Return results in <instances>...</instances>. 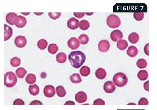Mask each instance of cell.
<instances>
[{
  "label": "cell",
  "mask_w": 157,
  "mask_h": 110,
  "mask_svg": "<svg viewBox=\"0 0 157 110\" xmlns=\"http://www.w3.org/2000/svg\"><path fill=\"white\" fill-rule=\"evenodd\" d=\"M68 59L74 68H79L86 61V55L80 51H73L68 55Z\"/></svg>",
  "instance_id": "6da1fadb"
},
{
  "label": "cell",
  "mask_w": 157,
  "mask_h": 110,
  "mask_svg": "<svg viewBox=\"0 0 157 110\" xmlns=\"http://www.w3.org/2000/svg\"><path fill=\"white\" fill-rule=\"evenodd\" d=\"M17 78L13 72H8L4 74V85L6 87L12 88L16 85Z\"/></svg>",
  "instance_id": "7a4b0ae2"
},
{
  "label": "cell",
  "mask_w": 157,
  "mask_h": 110,
  "mask_svg": "<svg viewBox=\"0 0 157 110\" xmlns=\"http://www.w3.org/2000/svg\"><path fill=\"white\" fill-rule=\"evenodd\" d=\"M113 81L114 85L117 87H124L128 82V78L124 73L119 72L114 74Z\"/></svg>",
  "instance_id": "3957f363"
},
{
  "label": "cell",
  "mask_w": 157,
  "mask_h": 110,
  "mask_svg": "<svg viewBox=\"0 0 157 110\" xmlns=\"http://www.w3.org/2000/svg\"><path fill=\"white\" fill-rule=\"evenodd\" d=\"M107 25L112 28H115L120 25L121 21L119 17L115 14H111L108 16L106 20Z\"/></svg>",
  "instance_id": "277c9868"
},
{
  "label": "cell",
  "mask_w": 157,
  "mask_h": 110,
  "mask_svg": "<svg viewBox=\"0 0 157 110\" xmlns=\"http://www.w3.org/2000/svg\"><path fill=\"white\" fill-rule=\"evenodd\" d=\"M55 89L52 85H47L43 89L44 96L47 98H52L55 94Z\"/></svg>",
  "instance_id": "5b68a950"
},
{
  "label": "cell",
  "mask_w": 157,
  "mask_h": 110,
  "mask_svg": "<svg viewBox=\"0 0 157 110\" xmlns=\"http://www.w3.org/2000/svg\"><path fill=\"white\" fill-rule=\"evenodd\" d=\"M14 44L19 48H23L27 44V40L24 36H17L14 40Z\"/></svg>",
  "instance_id": "8992f818"
},
{
  "label": "cell",
  "mask_w": 157,
  "mask_h": 110,
  "mask_svg": "<svg viewBox=\"0 0 157 110\" xmlns=\"http://www.w3.org/2000/svg\"><path fill=\"white\" fill-rule=\"evenodd\" d=\"M110 38L112 41L114 42H118V41L121 40L123 38V34L121 32V31L116 29L113 31L110 34Z\"/></svg>",
  "instance_id": "52a82bcc"
},
{
  "label": "cell",
  "mask_w": 157,
  "mask_h": 110,
  "mask_svg": "<svg viewBox=\"0 0 157 110\" xmlns=\"http://www.w3.org/2000/svg\"><path fill=\"white\" fill-rule=\"evenodd\" d=\"M99 50L102 52H106L110 47V44L106 40H102L99 42L98 45Z\"/></svg>",
  "instance_id": "ba28073f"
},
{
  "label": "cell",
  "mask_w": 157,
  "mask_h": 110,
  "mask_svg": "<svg viewBox=\"0 0 157 110\" xmlns=\"http://www.w3.org/2000/svg\"><path fill=\"white\" fill-rule=\"evenodd\" d=\"M67 45L70 49L75 50L79 47L80 42L78 39L75 37H72L68 40Z\"/></svg>",
  "instance_id": "9c48e42d"
},
{
  "label": "cell",
  "mask_w": 157,
  "mask_h": 110,
  "mask_svg": "<svg viewBox=\"0 0 157 110\" xmlns=\"http://www.w3.org/2000/svg\"><path fill=\"white\" fill-rule=\"evenodd\" d=\"M103 88L104 91L106 93H111L114 92L116 89V87L113 82L111 81H108L104 84Z\"/></svg>",
  "instance_id": "30bf717a"
},
{
  "label": "cell",
  "mask_w": 157,
  "mask_h": 110,
  "mask_svg": "<svg viewBox=\"0 0 157 110\" xmlns=\"http://www.w3.org/2000/svg\"><path fill=\"white\" fill-rule=\"evenodd\" d=\"M18 15L14 13H10L6 15V21L9 24L12 25H15L17 21Z\"/></svg>",
  "instance_id": "8fae6325"
},
{
  "label": "cell",
  "mask_w": 157,
  "mask_h": 110,
  "mask_svg": "<svg viewBox=\"0 0 157 110\" xmlns=\"http://www.w3.org/2000/svg\"><path fill=\"white\" fill-rule=\"evenodd\" d=\"M87 96L86 93L83 91L78 92L75 94V100L78 103L82 104L87 101Z\"/></svg>",
  "instance_id": "7c38bea8"
},
{
  "label": "cell",
  "mask_w": 157,
  "mask_h": 110,
  "mask_svg": "<svg viewBox=\"0 0 157 110\" xmlns=\"http://www.w3.org/2000/svg\"><path fill=\"white\" fill-rule=\"evenodd\" d=\"M79 21L75 18H70L67 22V26L70 29L75 30L78 28Z\"/></svg>",
  "instance_id": "4fadbf2b"
},
{
  "label": "cell",
  "mask_w": 157,
  "mask_h": 110,
  "mask_svg": "<svg viewBox=\"0 0 157 110\" xmlns=\"http://www.w3.org/2000/svg\"><path fill=\"white\" fill-rule=\"evenodd\" d=\"M4 41H6L12 37L13 35V29L9 26L4 24Z\"/></svg>",
  "instance_id": "5bb4252c"
},
{
  "label": "cell",
  "mask_w": 157,
  "mask_h": 110,
  "mask_svg": "<svg viewBox=\"0 0 157 110\" xmlns=\"http://www.w3.org/2000/svg\"><path fill=\"white\" fill-rule=\"evenodd\" d=\"M27 24V20L25 17L21 15L18 16L17 21L15 23V25L19 28H22L25 26Z\"/></svg>",
  "instance_id": "9a60e30c"
},
{
  "label": "cell",
  "mask_w": 157,
  "mask_h": 110,
  "mask_svg": "<svg viewBox=\"0 0 157 110\" xmlns=\"http://www.w3.org/2000/svg\"><path fill=\"white\" fill-rule=\"evenodd\" d=\"M126 53L129 57L131 58H134L137 55L138 53V51L137 47L134 46H131L129 47V48L126 51Z\"/></svg>",
  "instance_id": "2e32d148"
},
{
  "label": "cell",
  "mask_w": 157,
  "mask_h": 110,
  "mask_svg": "<svg viewBox=\"0 0 157 110\" xmlns=\"http://www.w3.org/2000/svg\"><path fill=\"white\" fill-rule=\"evenodd\" d=\"M95 76L99 79L103 80L106 77V72L103 68H99L95 73Z\"/></svg>",
  "instance_id": "e0dca14e"
},
{
  "label": "cell",
  "mask_w": 157,
  "mask_h": 110,
  "mask_svg": "<svg viewBox=\"0 0 157 110\" xmlns=\"http://www.w3.org/2000/svg\"><path fill=\"white\" fill-rule=\"evenodd\" d=\"M29 93L33 96H36L40 92V88L36 84L29 85Z\"/></svg>",
  "instance_id": "ac0fdd59"
},
{
  "label": "cell",
  "mask_w": 157,
  "mask_h": 110,
  "mask_svg": "<svg viewBox=\"0 0 157 110\" xmlns=\"http://www.w3.org/2000/svg\"><path fill=\"white\" fill-rule=\"evenodd\" d=\"M70 80L74 84H79L82 82V79L78 73H74L70 76Z\"/></svg>",
  "instance_id": "d6986e66"
},
{
  "label": "cell",
  "mask_w": 157,
  "mask_h": 110,
  "mask_svg": "<svg viewBox=\"0 0 157 110\" xmlns=\"http://www.w3.org/2000/svg\"><path fill=\"white\" fill-rule=\"evenodd\" d=\"M129 41L132 44H135L138 42L139 40V36L137 33L135 32H132L129 35L128 37Z\"/></svg>",
  "instance_id": "ffe728a7"
},
{
  "label": "cell",
  "mask_w": 157,
  "mask_h": 110,
  "mask_svg": "<svg viewBox=\"0 0 157 110\" xmlns=\"http://www.w3.org/2000/svg\"><path fill=\"white\" fill-rule=\"evenodd\" d=\"M128 46V42L124 40H120L119 41H118L117 43V47L119 49L121 50V51L125 50L126 48H127Z\"/></svg>",
  "instance_id": "44dd1931"
},
{
  "label": "cell",
  "mask_w": 157,
  "mask_h": 110,
  "mask_svg": "<svg viewBox=\"0 0 157 110\" xmlns=\"http://www.w3.org/2000/svg\"><path fill=\"white\" fill-rule=\"evenodd\" d=\"M56 60L59 63H65L67 60V55L63 52L59 53L56 56Z\"/></svg>",
  "instance_id": "7402d4cb"
},
{
  "label": "cell",
  "mask_w": 157,
  "mask_h": 110,
  "mask_svg": "<svg viewBox=\"0 0 157 110\" xmlns=\"http://www.w3.org/2000/svg\"><path fill=\"white\" fill-rule=\"evenodd\" d=\"M137 77L141 81H144L148 78L149 77L148 73L144 70H140L138 73Z\"/></svg>",
  "instance_id": "603a6c76"
},
{
  "label": "cell",
  "mask_w": 157,
  "mask_h": 110,
  "mask_svg": "<svg viewBox=\"0 0 157 110\" xmlns=\"http://www.w3.org/2000/svg\"><path fill=\"white\" fill-rule=\"evenodd\" d=\"M36 76L33 74H29L26 78V81L29 85H32L36 81Z\"/></svg>",
  "instance_id": "cb8c5ba5"
},
{
  "label": "cell",
  "mask_w": 157,
  "mask_h": 110,
  "mask_svg": "<svg viewBox=\"0 0 157 110\" xmlns=\"http://www.w3.org/2000/svg\"><path fill=\"white\" fill-rule=\"evenodd\" d=\"M79 27L81 30L86 31V30H87L90 27V23L86 20H82L80 22Z\"/></svg>",
  "instance_id": "d4e9b609"
},
{
  "label": "cell",
  "mask_w": 157,
  "mask_h": 110,
  "mask_svg": "<svg viewBox=\"0 0 157 110\" xmlns=\"http://www.w3.org/2000/svg\"><path fill=\"white\" fill-rule=\"evenodd\" d=\"M56 92L57 95L60 97H63L66 95V91L65 88L61 85L57 86L56 88Z\"/></svg>",
  "instance_id": "484cf974"
},
{
  "label": "cell",
  "mask_w": 157,
  "mask_h": 110,
  "mask_svg": "<svg viewBox=\"0 0 157 110\" xmlns=\"http://www.w3.org/2000/svg\"><path fill=\"white\" fill-rule=\"evenodd\" d=\"M80 73L81 76L83 77H87L91 73L90 68L86 66H84L83 67L81 68L80 70Z\"/></svg>",
  "instance_id": "4316f807"
},
{
  "label": "cell",
  "mask_w": 157,
  "mask_h": 110,
  "mask_svg": "<svg viewBox=\"0 0 157 110\" xmlns=\"http://www.w3.org/2000/svg\"><path fill=\"white\" fill-rule=\"evenodd\" d=\"M27 71L23 67H20L16 71V74L17 77L20 78H23L26 74Z\"/></svg>",
  "instance_id": "83f0119b"
},
{
  "label": "cell",
  "mask_w": 157,
  "mask_h": 110,
  "mask_svg": "<svg viewBox=\"0 0 157 110\" xmlns=\"http://www.w3.org/2000/svg\"><path fill=\"white\" fill-rule=\"evenodd\" d=\"M58 50H59V47H58V46L54 43L50 44L48 46V52L52 54H55L56 53L58 52Z\"/></svg>",
  "instance_id": "f1b7e54d"
},
{
  "label": "cell",
  "mask_w": 157,
  "mask_h": 110,
  "mask_svg": "<svg viewBox=\"0 0 157 110\" xmlns=\"http://www.w3.org/2000/svg\"><path fill=\"white\" fill-rule=\"evenodd\" d=\"M37 46L40 49L44 50L48 46V42L45 39H40L37 43Z\"/></svg>",
  "instance_id": "f546056e"
},
{
  "label": "cell",
  "mask_w": 157,
  "mask_h": 110,
  "mask_svg": "<svg viewBox=\"0 0 157 110\" xmlns=\"http://www.w3.org/2000/svg\"><path fill=\"white\" fill-rule=\"evenodd\" d=\"M79 41L80 42L81 44L82 45H86L88 43L89 41V37L87 36V35L81 34L80 36L79 37Z\"/></svg>",
  "instance_id": "4dcf8cb0"
},
{
  "label": "cell",
  "mask_w": 157,
  "mask_h": 110,
  "mask_svg": "<svg viewBox=\"0 0 157 110\" xmlns=\"http://www.w3.org/2000/svg\"><path fill=\"white\" fill-rule=\"evenodd\" d=\"M10 63L13 67H18L21 64V59L18 57H14L11 59Z\"/></svg>",
  "instance_id": "1f68e13d"
},
{
  "label": "cell",
  "mask_w": 157,
  "mask_h": 110,
  "mask_svg": "<svg viewBox=\"0 0 157 110\" xmlns=\"http://www.w3.org/2000/svg\"><path fill=\"white\" fill-rule=\"evenodd\" d=\"M136 64L138 67L140 69L145 68L147 66V63L146 60L143 59H139L136 63Z\"/></svg>",
  "instance_id": "d6a6232c"
},
{
  "label": "cell",
  "mask_w": 157,
  "mask_h": 110,
  "mask_svg": "<svg viewBox=\"0 0 157 110\" xmlns=\"http://www.w3.org/2000/svg\"><path fill=\"white\" fill-rule=\"evenodd\" d=\"M144 14L143 12H135L133 13V17L137 21H140L144 19Z\"/></svg>",
  "instance_id": "836d02e7"
},
{
  "label": "cell",
  "mask_w": 157,
  "mask_h": 110,
  "mask_svg": "<svg viewBox=\"0 0 157 110\" xmlns=\"http://www.w3.org/2000/svg\"><path fill=\"white\" fill-rule=\"evenodd\" d=\"M48 16L50 18L53 20H57L59 19L61 16L60 13H48Z\"/></svg>",
  "instance_id": "e575fe53"
},
{
  "label": "cell",
  "mask_w": 157,
  "mask_h": 110,
  "mask_svg": "<svg viewBox=\"0 0 157 110\" xmlns=\"http://www.w3.org/2000/svg\"><path fill=\"white\" fill-rule=\"evenodd\" d=\"M105 101L102 99L99 98L95 100L93 103L94 105H105Z\"/></svg>",
  "instance_id": "d590c367"
},
{
  "label": "cell",
  "mask_w": 157,
  "mask_h": 110,
  "mask_svg": "<svg viewBox=\"0 0 157 110\" xmlns=\"http://www.w3.org/2000/svg\"><path fill=\"white\" fill-rule=\"evenodd\" d=\"M139 105H147L149 104V101L146 98H141L138 102Z\"/></svg>",
  "instance_id": "8d00e7d4"
},
{
  "label": "cell",
  "mask_w": 157,
  "mask_h": 110,
  "mask_svg": "<svg viewBox=\"0 0 157 110\" xmlns=\"http://www.w3.org/2000/svg\"><path fill=\"white\" fill-rule=\"evenodd\" d=\"M24 104H25V103L23 101V100L20 98L16 99L14 101L13 104V105H23Z\"/></svg>",
  "instance_id": "74e56055"
},
{
  "label": "cell",
  "mask_w": 157,
  "mask_h": 110,
  "mask_svg": "<svg viewBox=\"0 0 157 110\" xmlns=\"http://www.w3.org/2000/svg\"><path fill=\"white\" fill-rule=\"evenodd\" d=\"M43 105L42 102L37 100L32 101L29 104V105Z\"/></svg>",
  "instance_id": "f35d334b"
},
{
  "label": "cell",
  "mask_w": 157,
  "mask_h": 110,
  "mask_svg": "<svg viewBox=\"0 0 157 110\" xmlns=\"http://www.w3.org/2000/svg\"><path fill=\"white\" fill-rule=\"evenodd\" d=\"M74 16L77 17V18L80 19V18H83V17H84V15H85V13H74Z\"/></svg>",
  "instance_id": "ab89813d"
},
{
  "label": "cell",
  "mask_w": 157,
  "mask_h": 110,
  "mask_svg": "<svg viewBox=\"0 0 157 110\" xmlns=\"http://www.w3.org/2000/svg\"><path fill=\"white\" fill-rule=\"evenodd\" d=\"M149 44L148 43V44L146 45L144 47V52L145 54L148 56H149Z\"/></svg>",
  "instance_id": "60d3db41"
},
{
  "label": "cell",
  "mask_w": 157,
  "mask_h": 110,
  "mask_svg": "<svg viewBox=\"0 0 157 110\" xmlns=\"http://www.w3.org/2000/svg\"><path fill=\"white\" fill-rule=\"evenodd\" d=\"M149 81H146L144 84V88L145 90L147 91H149Z\"/></svg>",
  "instance_id": "b9f144b4"
},
{
  "label": "cell",
  "mask_w": 157,
  "mask_h": 110,
  "mask_svg": "<svg viewBox=\"0 0 157 110\" xmlns=\"http://www.w3.org/2000/svg\"><path fill=\"white\" fill-rule=\"evenodd\" d=\"M75 103L71 101H68L65 103V105H75Z\"/></svg>",
  "instance_id": "7bdbcfd3"
}]
</instances>
